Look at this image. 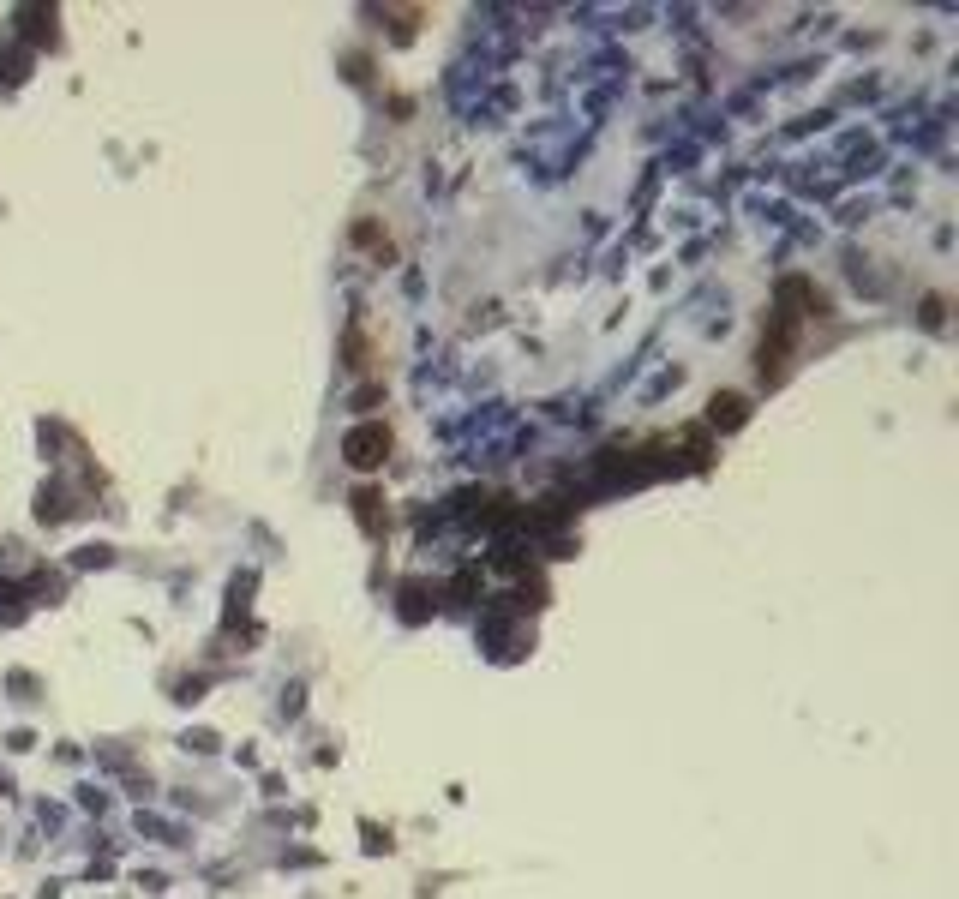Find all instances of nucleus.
I'll list each match as a JSON object with an SVG mask.
<instances>
[{
  "instance_id": "f257e3e1",
  "label": "nucleus",
  "mask_w": 959,
  "mask_h": 899,
  "mask_svg": "<svg viewBox=\"0 0 959 899\" xmlns=\"http://www.w3.org/2000/svg\"><path fill=\"white\" fill-rule=\"evenodd\" d=\"M342 456H348V468H360V474L384 468V456H390V426H384V420L354 426V432L342 438Z\"/></svg>"
},
{
  "instance_id": "f03ea898",
  "label": "nucleus",
  "mask_w": 959,
  "mask_h": 899,
  "mask_svg": "<svg viewBox=\"0 0 959 899\" xmlns=\"http://www.w3.org/2000/svg\"><path fill=\"white\" fill-rule=\"evenodd\" d=\"M792 336H798V318H792V312H780V318H774V330L762 336V378H768V384H780V378H786Z\"/></svg>"
},
{
  "instance_id": "7ed1b4c3",
  "label": "nucleus",
  "mask_w": 959,
  "mask_h": 899,
  "mask_svg": "<svg viewBox=\"0 0 959 899\" xmlns=\"http://www.w3.org/2000/svg\"><path fill=\"white\" fill-rule=\"evenodd\" d=\"M708 408H714V426H744V414H750V402H744L738 390H726V396H714Z\"/></svg>"
},
{
  "instance_id": "20e7f679",
  "label": "nucleus",
  "mask_w": 959,
  "mask_h": 899,
  "mask_svg": "<svg viewBox=\"0 0 959 899\" xmlns=\"http://www.w3.org/2000/svg\"><path fill=\"white\" fill-rule=\"evenodd\" d=\"M354 510H360L366 528H378V492H354Z\"/></svg>"
}]
</instances>
